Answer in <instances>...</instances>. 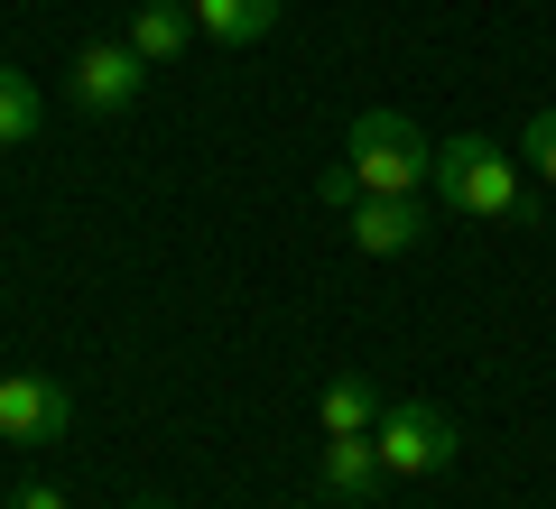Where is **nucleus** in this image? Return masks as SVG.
Returning a JSON list of instances; mask_svg holds the SVG:
<instances>
[{
    "label": "nucleus",
    "instance_id": "nucleus-1",
    "mask_svg": "<svg viewBox=\"0 0 556 509\" xmlns=\"http://www.w3.org/2000/svg\"><path fill=\"white\" fill-rule=\"evenodd\" d=\"M427 195H437L445 214H464V222H510L519 204H529V167H519V149H501V139L455 130V139H437Z\"/></svg>",
    "mask_w": 556,
    "mask_h": 509
},
{
    "label": "nucleus",
    "instance_id": "nucleus-2",
    "mask_svg": "<svg viewBox=\"0 0 556 509\" xmlns=\"http://www.w3.org/2000/svg\"><path fill=\"white\" fill-rule=\"evenodd\" d=\"M343 157H353V177L371 195H427V177H437V139L417 130L408 112H362L343 130Z\"/></svg>",
    "mask_w": 556,
    "mask_h": 509
},
{
    "label": "nucleus",
    "instance_id": "nucleus-3",
    "mask_svg": "<svg viewBox=\"0 0 556 509\" xmlns=\"http://www.w3.org/2000/svg\"><path fill=\"white\" fill-rule=\"evenodd\" d=\"M371 445H380V472H390V482H437V472H455L464 427L437 398H390L380 427H371Z\"/></svg>",
    "mask_w": 556,
    "mask_h": 509
},
{
    "label": "nucleus",
    "instance_id": "nucleus-4",
    "mask_svg": "<svg viewBox=\"0 0 556 509\" xmlns=\"http://www.w3.org/2000/svg\"><path fill=\"white\" fill-rule=\"evenodd\" d=\"M75 390L56 371H0V445H65Z\"/></svg>",
    "mask_w": 556,
    "mask_h": 509
},
{
    "label": "nucleus",
    "instance_id": "nucleus-5",
    "mask_svg": "<svg viewBox=\"0 0 556 509\" xmlns=\"http://www.w3.org/2000/svg\"><path fill=\"white\" fill-rule=\"evenodd\" d=\"M149 75H159V65L139 56L130 38H93L75 56V102H84V112H130V102L149 93Z\"/></svg>",
    "mask_w": 556,
    "mask_h": 509
},
{
    "label": "nucleus",
    "instance_id": "nucleus-6",
    "mask_svg": "<svg viewBox=\"0 0 556 509\" xmlns=\"http://www.w3.org/2000/svg\"><path fill=\"white\" fill-rule=\"evenodd\" d=\"M343 232H353L362 259H399V251L427 241V204H417V195H362L353 214H343Z\"/></svg>",
    "mask_w": 556,
    "mask_h": 509
},
{
    "label": "nucleus",
    "instance_id": "nucleus-7",
    "mask_svg": "<svg viewBox=\"0 0 556 509\" xmlns=\"http://www.w3.org/2000/svg\"><path fill=\"white\" fill-rule=\"evenodd\" d=\"M316 472H325V500H334V509L380 500V482H390V472H380V445H371V435H325V445H316Z\"/></svg>",
    "mask_w": 556,
    "mask_h": 509
},
{
    "label": "nucleus",
    "instance_id": "nucleus-8",
    "mask_svg": "<svg viewBox=\"0 0 556 509\" xmlns=\"http://www.w3.org/2000/svg\"><path fill=\"white\" fill-rule=\"evenodd\" d=\"M380 408H390V398H380V380L334 371V380L316 390V435H371V427H380Z\"/></svg>",
    "mask_w": 556,
    "mask_h": 509
},
{
    "label": "nucleus",
    "instance_id": "nucleus-9",
    "mask_svg": "<svg viewBox=\"0 0 556 509\" xmlns=\"http://www.w3.org/2000/svg\"><path fill=\"white\" fill-rule=\"evenodd\" d=\"M186 38H204L186 0H139V10H130V47H139L149 65H177V56H186Z\"/></svg>",
    "mask_w": 556,
    "mask_h": 509
},
{
    "label": "nucleus",
    "instance_id": "nucleus-10",
    "mask_svg": "<svg viewBox=\"0 0 556 509\" xmlns=\"http://www.w3.org/2000/svg\"><path fill=\"white\" fill-rule=\"evenodd\" d=\"M186 10H195V28L214 47H260L278 28V0H186Z\"/></svg>",
    "mask_w": 556,
    "mask_h": 509
},
{
    "label": "nucleus",
    "instance_id": "nucleus-11",
    "mask_svg": "<svg viewBox=\"0 0 556 509\" xmlns=\"http://www.w3.org/2000/svg\"><path fill=\"white\" fill-rule=\"evenodd\" d=\"M38 120H47L38 84H28L20 65H0V149H28V139H38Z\"/></svg>",
    "mask_w": 556,
    "mask_h": 509
},
{
    "label": "nucleus",
    "instance_id": "nucleus-12",
    "mask_svg": "<svg viewBox=\"0 0 556 509\" xmlns=\"http://www.w3.org/2000/svg\"><path fill=\"white\" fill-rule=\"evenodd\" d=\"M519 167H529L538 186H556V102L529 112V130H519Z\"/></svg>",
    "mask_w": 556,
    "mask_h": 509
},
{
    "label": "nucleus",
    "instance_id": "nucleus-13",
    "mask_svg": "<svg viewBox=\"0 0 556 509\" xmlns=\"http://www.w3.org/2000/svg\"><path fill=\"white\" fill-rule=\"evenodd\" d=\"M362 195H371V186L353 177V157H334V167H316V204H325V214H353Z\"/></svg>",
    "mask_w": 556,
    "mask_h": 509
},
{
    "label": "nucleus",
    "instance_id": "nucleus-14",
    "mask_svg": "<svg viewBox=\"0 0 556 509\" xmlns=\"http://www.w3.org/2000/svg\"><path fill=\"white\" fill-rule=\"evenodd\" d=\"M10 509H65V491H56V482H28V491H20Z\"/></svg>",
    "mask_w": 556,
    "mask_h": 509
},
{
    "label": "nucleus",
    "instance_id": "nucleus-15",
    "mask_svg": "<svg viewBox=\"0 0 556 509\" xmlns=\"http://www.w3.org/2000/svg\"><path fill=\"white\" fill-rule=\"evenodd\" d=\"M288 509H334V500H288Z\"/></svg>",
    "mask_w": 556,
    "mask_h": 509
},
{
    "label": "nucleus",
    "instance_id": "nucleus-16",
    "mask_svg": "<svg viewBox=\"0 0 556 509\" xmlns=\"http://www.w3.org/2000/svg\"><path fill=\"white\" fill-rule=\"evenodd\" d=\"M130 509H167V500H130Z\"/></svg>",
    "mask_w": 556,
    "mask_h": 509
}]
</instances>
